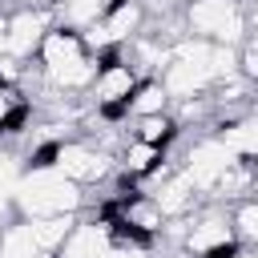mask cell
<instances>
[{
	"label": "cell",
	"instance_id": "6da1fadb",
	"mask_svg": "<svg viewBox=\"0 0 258 258\" xmlns=\"http://www.w3.org/2000/svg\"><path fill=\"white\" fill-rule=\"evenodd\" d=\"M89 189L73 185L56 169H28L12 189L16 218H60V214H85Z\"/></svg>",
	"mask_w": 258,
	"mask_h": 258
},
{
	"label": "cell",
	"instance_id": "7a4b0ae2",
	"mask_svg": "<svg viewBox=\"0 0 258 258\" xmlns=\"http://www.w3.org/2000/svg\"><path fill=\"white\" fill-rule=\"evenodd\" d=\"M185 32L210 44L242 48L246 44V4L242 0H194L181 8Z\"/></svg>",
	"mask_w": 258,
	"mask_h": 258
},
{
	"label": "cell",
	"instance_id": "3957f363",
	"mask_svg": "<svg viewBox=\"0 0 258 258\" xmlns=\"http://www.w3.org/2000/svg\"><path fill=\"white\" fill-rule=\"evenodd\" d=\"M97 77H93V85H89V105H93V113L101 117V121H125V105H129V97H133V89H137V73H133V64L121 56V48H113V52H105V56H97Z\"/></svg>",
	"mask_w": 258,
	"mask_h": 258
},
{
	"label": "cell",
	"instance_id": "277c9868",
	"mask_svg": "<svg viewBox=\"0 0 258 258\" xmlns=\"http://www.w3.org/2000/svg\"><path fill=\"white\" fill-rule=\"evenodd\" d=\"M230 246H238V230L230 218V206H202L185 218V234H181V254L189 258H222Z\"/></svg>",
	"mask_w": 258,
	"mask_h": 258
},
{
	"label": "cell",
	"instance_id": "5b68a950",
	"mask_svg": "<svg viewBox=\"0 0 258 258\" xmlns=\"http://www.w3.org/2000/svg\"><path fill=\"white\" fill-rule=\"evenodd\" d=\"M52 169H56V173H64L73 185L93 189V185H101V181H109V177H113L117 157H113V153H105L101 145H93L89 137H64V141H56Z\"/></svg>",
	"mask_w": 258,
	"mask_h": 258
},
{
	"label": "cell",
	"instance_id": "8992f818",
	"mask_svg": "<svg viewBox=\"0 0 258 258\" xmlns=\"http://www.w3.org/2000/svg\"><path fill=\"white\" fill-rule=\"evenodd\" d=\"M56 24L52 4H24L16 12H8V56L16 60H36L40 40L48 36V28Z\"/></svg>",
	"mask_w": 258,
	"mask_h": 258
},
{
	"label": "cell",
	"instance_id": "52a82bcc",
	"mask_svg": "<svg viewBox=\"0 0 258 258\" xmlns=\"http://www.w3.org/2000/svg\"><path fill=\"white\" fill-rule=\"evenodd\" d=\"M85 56H89V48H85L81 32L60 28V24H52V28H48V36L40 40V48H36V64H40L44 81H48V77H56V73H64L69 64H77V60H85Z\"/></svg>",
	"mask_w": 258,
	"mask_h": 258
},
{
	"label": "cell",
	"instance_id": "ba28073f",
	"mask_svg": "<svg viewBox=\"0 0 258 258\" xmlns=\"http://www.w3.org/2000/svg\"><path fill=\"white\" fill-rule=\"evenodd\" d=\"M0 258H56V254L40 250V242L32 238V226L24 218H8L0 226Z\"/></svg>",
	"mask_w": 258,
	"mask_h": 258
},
{
	"label": "cell",
	"instance_id": "9c48e42d",
	"mask_svg": "<svg viewBox=\"0 0 258 258\" xmlns=\"http://www.w3.org/2000/svg\"><path fill=\"white\" fill-rule=\"evenodd\" d=\"M169 93H165V85L157 81V77H141L137 81V89H133V97H129V105H125V117L129 121H137V117H153V113H169Z\"/></svg>",
	"mask_w": 258,
	"mask_h": 258
},
{
	"label": "cell",
	"instance_id": "30bf717a",
	"mask_svg": "<svg viewBox=\"0 0 258 258\" xmlns=\"http://www.w3.org/2000/svg\"><path fill=\"white\" fill-rule=\"evenodd\" d=\"M125 133L137 137V141H149V145L169 149V145L181 137V125L173 121V113H153V117H137V121H129Z\"/></svg>",
	"mask_w": 258,
	"mask_h": 258
},
{
	"label": "cell",
	"instance_id": "8fae6325",
	"mask_svg": "<svg viewBox=\"0 0 258 258\" xmlns=\"http://www.w3.org/2000/svg\"><path fill=\"white\" fill-rule=\"evenodd\" d=\"M230 218H234V230H238V242L246 246H258V194L254 198H242L230 206Z\"/></svg>",
	"mask_w": 258,
	"mask_h": 258
},
{
	"label": "cell",
	"instance_id": "7c38bea8",
	"mask_svg": "<svg viewBox=\"0 0 258 258\" xmlns=\"http://www.w3.org/2000/svg\"><path fill=\"white\" fill-rule=\"evenodd\" d=\"M222 258H258V246H246V242H238V246H230Z\"/></svg>",
	"mask_w": 258,
	"mask_h": 258
},
{
	"label": "cell",
	"instance_id": "4fadbf2b",
	"mask_svg": "<svg viewBox=\"0 0 258 258\" xmlns=\"http://www.w3.org/2000/svg\"><path fill=\"white\" fill-rule=\"evenodd\" d=\"M8 52V16H0V56Z\"/></svg>",
	"mask_w": 258,
	"mask_h": 258
},
{
	"label": "cell",
	"instance_id": "5bb4252c",
	"mask_svg": "<svg viewBox=\"0 0 258 258\" xmlns=\"http://www.w3.org/2000/svg\"><path fill=\"white\" fill-rule=\"evenodd\" d=\"M4 89H8V85H4V81H0V93H4Z\"/></svg>",
	"mask_w": 258,
	"mask_h": 258
},
{
	"label": "cell",
	"instance_id": "9a60e30c",
	"mask_svg": "<svg viewBox=\"0 0 258 258\" xmlns=\"http://www.w3.org/2000/svg\"><path fill=\"white\" fill-rule=\"evenodd\" d=\"M181 4H194V0H181Z\"/></svg>",
	"mask_w": 258,
	"mask_h": 258
}]
</instances>
